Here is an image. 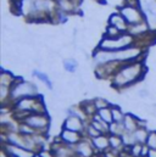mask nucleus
<instances>
[{
	"mask_svg": "<svg viewBox=\"0 0 156 157\" xmlns=\"http://www.w3.org/2000/svg\"><path fill=\"white\" fill-rule=\"evenodd\" d=\"M148 68L144 59L122 63L111 77V85L118 91H124L145 78Z\"/></svg>",
	"mask_w": 156,
	"mask_h": 157,
	"instance_id": "1",
	"label": "nucleus"
},
{
	"mask_svg": "<svg viewBox=\"0 0 156 157\" xmlns=\"http://www.w3.org/2000/svg\"><path fill=\"white\" fill-rule=\"evenodd\" d=\"M144 57H145V49L139 44H135L121 50H103L96 48L93 52V61L95 66L104 65L107 62L126 63V62L144 59Z\"/></svg>",
	"mask_w": 156,
	"mask_h": 157,
	"instance_id": "2",
	"label": "nucleus"
},
{
	"mask_svg": "<svg viewBox=\"0 0 156 157\" xmlns=\"http://www.w3.org/2000/svg\"><path fill=\"white\" fill-rule=\"evenodd\" d=\"M36 95H39V89L34 83L25 80L21 77H16V80L14 82L10 90V104L12 105V102L20 99L36 96Z\"/></svg>",
	"mask_w": 156,
	"mask_h": 157,
	"instance_id": "3",
	"label": "nucleus"
},
{
	"mask_svg": "<svg viewBox=\"0 0 156 157\" xmlns=\"http://www.w3.org/2000/svg\"><path fill=\"white\" fill-rule=\"evenodd\" d=\"M137 43H138V39L134 36H132L128 32H124L117 38L103 37V39L98 44V48L103 50H121V49L135 45Z\"/></svg>",
	"mask_w": 156,
	"mask_h": 157,
	"instance_id": "4",
	"label": "nucleus"
},
{
	"mask_svg": "<svg viewBox=\"0 0 156 157\" xmlns=\"http://www.w3.org/2000/svg\"><path fill=\"white\" fill-rule=\"evenodd\" d=\"M22 122L31 125L38 133L46 134V135H48V133L50 130V125H51V119H50V116L48 112H45V113H29Z\"/></svg>",
	"mask_w": 156,
	"mask_h": 157,
	"instance_id": "5",
	"label": "nucleus"
},
{
	"mask_svg": "<svg viewBox=\"0 0 156 157\" xmlns=\"http://www.w3.org/2000/svg\"><path fill=\"white\" fill-rule=\"evenodd\" d=\"M118 12L124 17V20L127 21V23L129 26L139 23L142 21H144V13L140 10L139 6H131V5H123L122 7H119Z\"/></svg>",
	"mask_w": 156,
	"mask_h": 157,
	"instance_id": "6",
	"label": "nucleus"
},
{
	"mask_svg": "<svg viewBox=\"0 0 156 157\" xmlns=\"http://www.w3.org/2000/svg\"><path fill=\"white\" fill-rule=\"evenodd\" d=\"M76 157H95L98 154L92 144V139L84 136L78 144L75 145Z\"/></svg>",
	"mask_w": 156,
	"mask_h": 157,
	"instance_id": "7",
	"label": "nucleus"
},
{
	"mask_svg": "<svg viewBox=\"0 0 156 157\" xmlns=\"http://www.w3.org/2000/svg\"><path fill=\"white\" fill-rule=\"evenodd\" d=\"M1 150L5 151L10 157H36L37 152L31 151L25 147H20V146H15L7 143L1 144Z\"/></svg>",
	"mask_w": 156,
	"mask_h": 157,
	"instance_id": "8",
	"label": "nucleus"
},
{
	"mask_svg": "<svg viewBox=\"0 0 156 157\" xmlns=\"http://www.w3.org/2000/svg\"><path fill=\"white\" fill-rule=\"evenodd\" d=\"M88 122L89 121H84V119L77 117V116H66L62 121V128L79 132V133L84 134V130H85V127H87Z\"/></svg>",
	"mask_w": 156,
	"mask_h": 157,
	"instance_id": "9",
	"label": "nucleus"
},
{
	"mask_svg": "<svg viewBox=\"0 0 156 157\" xmlns=\"http://www.w3.org/2000/svg\"><path fill=\"white\" fill-rule=\"evenodd\" d=\"M83 138H84L83 133L70 130V129H65V128H61L60 134H59V139L62 143H65L67 145H72V146H75L76 144H78Z\"/></svg>",
	"mask_w": 156,
	"mask_h": 157,
	"instance_id": "10",
	"label": "nucleus"
},
{
	"mask_svg": "<svg viewBox=\"0 0 156 157\" xmlns=\"http://www.w3.org/2000/svg\"><path fill=\"white\" fill-rule=\"evenodd\" d=\"M92 144L96 151V154H105L110 151V140H109V134H101L94 139H92Z\"/></svg>",
	"mask_w": 156,
	"mask_h": 157,
	"instance_id": "11",
	"label": "nucleus"
},
{
	"mask_svg": "<svg viewBox=\"0 0 156 157\" xmlns=\"http://www.w3.org/2000/svg\"><path fill=\"white\" fill-rule=\"evenodd\" d=\"M107 22H109V25H111V26H115L116 28H118L121 32H128V28H129V25L127 23V21L124 20V17L119 13V12H115V13H112L110 17H109V20H107Z\"/></svg>",
	"mask_w": 156,
	"mask_h": 157,
	"instance_id": "12",
	"label": "nucleus"
},
{
	"mask_svg": "<svg viewBox=\"0 0 156 157\" xmlns=\"http://www.w3.org/2000/svg\"><path fill=\"white\" fill-rule=\"evenodd\" d=\"M149 32H150V28H149V26H148V23H146L145 20L142 21V22H139V23L132 25L128 28V33H131L132 36H134L137 39L138 38H142L143 36L148 34Z\"/></svg>",
	"mask_w": 156,
	"mask_h": 157,
	"instance_id": "13",
	"label": "nucleus"
},
{
	"mask_svg": "<svg viewBox=\"0 0 156 157\" xmlns=\"http://www.w3.org/2000/svg\"><path fill=\"white\" fill-rule=\"evenodd\" d=\"M109 140H110V151L114 155L118 156L122 151L126 150V146H124V143H123L122 136L114 135V134H109Z\"/></svg>",
	"mask_w": 156,
	"mask_h": 157,
	"instance_id": "14",
	"label": "nucleus"
},
{
	"mask_svg": "<svg viewBox=\"0 0 156 157\" xmlns=\"http://www.w3.org/2000/svg\"><path fill=\"white\" fill-rule=\"evenodd\" d=\"M123 125L127 133H133L139 128V117H137L133 113H126L124 119H123Z\"/></svg>",
	"mask_w": 156,
	"mask_h": 157,
	"instance_id": "15",
	"label": "nucleus"
},
{
	"mask_svg": "<svg viewBox=\"0 0 156 157\" xmlns=\"http://www.w3.org/2000/svg\"><path fill=\"white\" fill-rule=\"evenodd\" d=\"M57 9L67 15L76 12L77 9V2L75 0H56Z\"/></svg>",
	"mask_w": 156,
	"mask_h": 157,
	"instance_id": "16",
	"label": "nucleus"
},
{
	"mask_svg": "<svg viewBox=\"0 0 156 157\" xmlns=\"http://www.w3.org/2000/svg\"><path fill=\"white\" fill-rule=\"evenodd\" d=\"M101 134H109V129H110V124L109 123H106L105 121H103L100 116L98 115V112L93 116V117L90 118V121H89Z\"/></svg>",
	"mask_w": 156,
	"mask_h": 157,
	"instance_id": "17",
	"label": "nucleus"
},
{
	"mask_svg": "<svg viewBox=\"0 0 156 157\" xmlns=\"http://www.w3.org/2000/svg\"><path fill=\"white\" fill-rule=\"evenodd\" d=\"M79 106L82 107V110L84 111V113L87 115V117L90 118L93 117L96 112H98V110H96V107H95V104H94V100H93V98L92 99H85L84 101H82L80 104H79Z\"/></svg>",
	"mask_w": 156,
	"mask_h": 157,
	"instance_id": "18",
	"label": "nucleus"
},
{
	"mask_svg": "<svg viewBox=\"0 0 156 157\" xmlns=\"http://www.w3.org/2000/svg\"><path fill=\"white\" fill-rule=\"evenodd\" d=\"M149 129L148 127H139L137 130H134L132 133L133 135V139H134V143H139V144H145L146 143V139H148V135H149Z\"/></svg>",
	"mask_w": 156,
	"mask_h": 157,
	"instance_id": "19",
	"label": "nucleus"
},
{
	"mask_svg": "<svg viewBox=\"0 0 156 157\" xmlns=\"http://www.w3.org/2000/svg\"><path fill=\"white\" fill-rule=\"evenodd\" d=\"M32 76L36 77L39 82H41L49 90H53V89H54L51 77H50L48 73H44V72H41V71H39V70H33V71H32Z\"/></svg>",
	"mask_w": 156,
	"mask_h": 157,
	"instance_id": "20",
	"label": "nucleus"
},
{
	"mask_svg": "<svg viewBox=\"0 0 156 157\" xmlns=\"http://www.w3.org/2000/svg\"><path fill=\"white\" fill-rule=\"evenodd\" d=\"M62 66H64L65 72L71 73V75H75L78 71V61L75 57H66V59H64Z\"/></svg>",
	"mask_w": 156,
	"mask_h": 157,
	"instance_id": "21",
	"label": "nucleus"
},
{
	"mask_svg": "<svg viewBox=\"0 0 156 157\" xmlns=\"http://www.w3.org/2000/svg\"><path fill=\"white\" fill-rule=\"evenodd\" d=\"M111 111H112V118H114V122H118V123H122L126 113L122 111V109L116 105V104H111Z\"/></svg>",
	"mask_w": 156,
	"mask_h": 157,
	"instance_id": "22",
	"label": "nucleus"
},
{
	"mask_svg": "<svg viewBox=\"0 0 156 157\" xmlns=\"http://www.w3.org/2000/svg\"><path fill=\"white\" fill-rule=\"evenodd\" d=\"M124 133H126V129H124L123 123H118V122H112V123H110L109 134H114V135H119V136H122Z\"/></svg>",
	"mask_w": 156,
	"mask_h": 157,
	"instance_id": "23",
	"label": "nucleus"
},
{
	"mask_svg": "<svg viewBox=\"0 0 156 157\" xmlns=\"http://www.w3.org/2000/svg\"><path fill=\"white\" fill-rule=\"evenodd\" d=\"M98 115L100 116V118H101L103 121H105V122H106V123H109V124L114 122V118H112V111H111V106L99 110V111H98Z\"/></svg>",
	"mask_w": 156,
	"mask_h": 157,
	"instance_id": "24",
	"label": "nucleus"
},
{
	"mask_svg": "<svg viewBox=\"0 0 156 157\" xmlns=\"http://www.w3.org/2000/svg\"><path fill=\"white\" fill-rule=\"evenodd\" d=\"M93 100H94V104H95V107H96L98 111L101 110V109L111 106V102L106 98H104V96H94Z\"/></svg>",
	"mask_w": 156,
	"mask_h": 157,
	"instance_id": "25",
	"label": "nucleus"
},
{
	"mask_svg": "<svg viewBox=\"0 0 156 157\" xmlns=\"http://www.w3.org/2000/svg\"><path fill=\"white\" fill-rule=\"evenodd\" d=\"M143 145H144V144H139V143H137V144H133V145H132V146H129V147H126V150H127L132 156L142 157Z\"/></svg>",
	"mask_w": 156,
	"mask_h": 157,
	"instance_id": "26",
	"label": "nucleus"
},
{
	"mask_svg": "<svg viewBox=\"0 0 156 157\" xmlns=\"http://www.w3.org/2000/svg\"><path fill=\"white\" fill-rule=\"evenodd\" d=\"M122 33H123V32H121V31H119L118 28H116L115 26L109 25V26L106 27V29H105L104 37H107V38H117V37H119Z\"/></svg>",
	"mask_w": 156,
	"mask_h": 157,
	"instance_id": "27",
	"label": "nucleus"
},
{
	"mask_svg": "<svg viewBox=\"0 0 156 157\" xmlns=\"http://www.w3.org/2000/svg\"><path fill=\"white\" fill-rule=\"evenodd\" d=\"M150 149H156V130H150L146 143H145Z\"/></svg>",
	"mask_w": 156,
	"mask_h": 157,
	"instance_id": "28",
	"label": "nucleus"
},
{
	"mask_svg": "<svg viewBox=\"0 0 156 157\" xmlns=\"http://www.w3.org/2000/svg\"><path fill=\"white\" fill-rule=\"evenodd\" d=\"M150 95H151V93H150L149 88H146V86H143V88H140V89L137 91V96L140 98V99L150 98Z\"/></svg>",
	"mask_w": 156,
	"mask_h": 157,
	"instance_id": "29",
	"label": "nucleus"
},
{
	"mask_svg": "<svg viewBox=\"0 0 156 157\" xmlns=\"http://www.w3.org/2000/svg\"><path fill=\"white\" fill-rule=\"evenodd\" d=\"M37 155H38L39 157H56L50 147H48V149H41Z\"/></svg>",
	"mask_w": 156,
	"mask_h": 157,
	"instance_id": "30",
	"label": "nucleus"
},
{
	"mask_svg": "<svg viewBox=\"0 0 156 157\" xmlns=\"http://www.w3.org/2000/svg\"><path fill=\"white\" fill-rule=\"evenodd\" d=\"M148 157H156V149H150L148 152Z\"/></svg>",
	"mask_w": 156,
	"mask_h": 157,
	"instance_id": "31",
	"label": "nucleus"
},
{
	"mask_svg": "<svg viewBox=\"0 0 156 157\" xmlns=\"http://www.w3.org/2000/svg\"><path fill=\"white\" fill-rule=\"evenodd\" d=\"M0 157H10V156H9V155H7L5 151H2V150H1V156H0Z\"/></svg>",
	"mask_w": 156,
	"mask_h": 157,
	"instance_id": "32",
	"label": "nucleus"
}]
</instances>
